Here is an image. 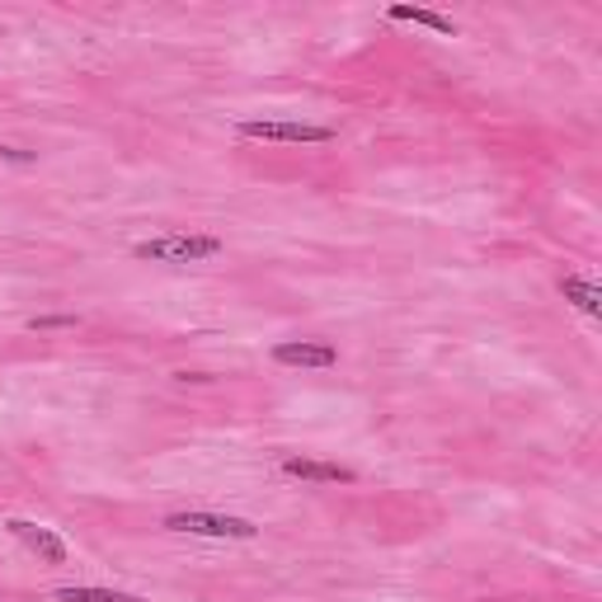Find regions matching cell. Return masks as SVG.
<instances>
[{"instance_id": "3957f363", "label": "cell", "mask_w": 602, "mask_h": 602, "mask_svg": "<svg viewBox=\"0 0 602 602\" xmlns=\"http://www.w3.org/2000/svg\"><path fill=\"white\" fill-rule=\"evenodd\" d=\"M240 137H250V141H301V147H321V141H335V127H325V123H283V118H246V123H240Z\"/></svg>"}, {"instance_id": "5b68a950", "label": "cell", "mask_w": 602, "mask_h": 602, "mask_svg": "<svg viewBox=\"0 0 602 602\" xmlns=\"http://www.w3.org/2000/svg\"><path fill=\"white\" fill-rule=\"evenodd\" d=\"M5 527H10V532H14V537H20V541H24V547H28V551H34V555H38V561H42V565H66V541H62V537H57V532H52V527H42V523H28V518H10Z\"/></svg>"}, {"instance_id": "7a4b0ae2", "label": "cell", "mask_w": 602, "mask_h": 602, "mask_svg": "<svg viewBox=\"0 0 602 602\" xmlns=\"http://www.w3.org/2000/svg\"><path fill=\"white\" fill-rule=\"evenodd\" d=\"M165 532L179 537H222V541H254L260 527L250 518H236V513H208V509H189V513H170Z\"/></svg>"}, {"instance_id": "30bf717a", "label": "cell", "mask_w": 602, "mask_h": 602, "mask_svg": "<svg viewBox=\"0 0 602 602\" xmlns=\"http://www.w3.org/2000/svg\"><path fill=\"white\" fill-rule=\"evenodd\" d=\"M66 325H76L71 315H42V321H34V329H66Z\"/></svg>"}, {"instance_id": "52a82bcc", "label": "cell", "mask_w": 602, "mask_h": 602, "mask_svg": "<svg viewBox=\"0 0 602 602\" xmlns=\"http://www.w3.org/2000/svg\"><path fill=\"white\" fill-rule=\"evenodd\" d=\"M396 24H419V28H434V34L442 38H456V24L448 20V14H438V10H419V5H391L386 10Z\"/></svg>"}, {"instance_id": "9c48e42d", "label": "cell", "mask_w": 602, "mask_h": 602, "mask_svg": "<svg viewBox=\"0 0 602 602\" xmlns=\"http://www.w3.org/2000/svg\"><path fill=\"white\" fill-rule=\"evenodd\" d=\"M57 602H147V598L118 593V589H90V584H71V589H57Z\"/></svg>"}, {"instance_id": "ba28073f", "label": "cell", "mask_w": 602, "mask_h": 602, "mask_svg": "<svg viewBox=\"0 0 602 602\" xmlns=\"http://www.w3.org/2000/svg\"><path fill=\"white\" fill-rule=\"evenodd\" d=\"M561 292H565V301H575V306H579L584 315H598V311H602V292H598V283H593V278L565 274V278H561Z\"/></svg>"}, {"instance_id": "8992f818", "label": "cell", "mask_w": 602, "mask_h": 602, "mask_svg": "<svg viewBox=\"0 0 602 602\" xmlns=\"http://www.w3.org/2000/svg\"><path fill=\"white\" fill-rule=\"evenodd\" d=\"M283 476L311 480V485H353L358 471L339 462H315V456H283Z\"/></svg>"}, {"instance_id": "277c9868", "label": "cell", "mask_w": 602, "mask_h": 602, "mask_svg": "<svg viewBox=\"0 0 602 602\" xmlns=\"http://www.w3.org/2000/svg\"><path fill=\"white\" fill-rule=\"evenodd\" d=\"M274 363L278 367H335L339 349L325 339H283L274 343Z\"/></svg>"}, {"instance_id": "6da1fadb", "label": "cell", "mask_w": 602, "mask_h": 602, "mask_svg": "<svg viewBox=\"0 0 602 602\" xmlns=\"http://www.w3.org/2000/svg\"><path fill=\"white\" fill-rule=\"evenodd\" d=\"M137 260L147 264H203L222 254L217 236H198V231H165V236H147L133 246Z\"/></svg>"}]
</instances>
